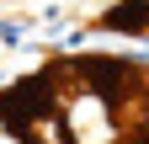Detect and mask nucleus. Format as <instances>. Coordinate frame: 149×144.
<instances>
[{"label":"nucleus","instance_id":"f257e3e1","mask_svg":"<svg viewBox=\"0 0 149 144\" xmlns=\"http://www.w3.org/2000/svg\"><path fill=\"white\" fill-rule=\"evenodd\" d=\"M59 112V101H53V80L48 75H32V80H16L6 96H0V128L22 134L32 128L37 117H53Z\"/></svg>","mask_w":149,"mask_h":144},{"label":"nucleus","instance_id":"f03ea898","mask_svg":"<svg viewBox=\"0 0 149 144\" xmlns=\"http://www.w3.org/2000/svg\"><path fill=\"white\" fill-rule=\"evenodd\" d=\"M80 75L96 85V96L112 101V107H123L128 85H133V69H128L123 59H80Z\"/></svg>","mask_w":149,"mask_h":144},{"label":"nucleus","instance_id":"7ed1b4c3","mask_svg":"<svg viewBox=\"0 0 149 144\" xmlns=\"http://www.w3.org/2000/svg\"><path fill=\"white\" fill-rule=\"evenodd\" d=\"M107 27H117V32H144V27H149V0H123V6H112V11H107Z\"/></svg>","mask_w":149,"mask_h":144}]
</instances>
